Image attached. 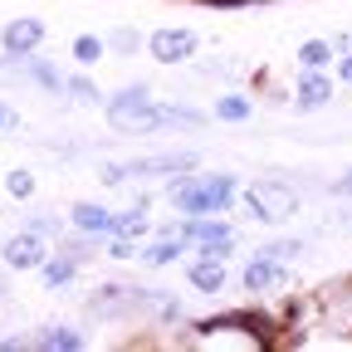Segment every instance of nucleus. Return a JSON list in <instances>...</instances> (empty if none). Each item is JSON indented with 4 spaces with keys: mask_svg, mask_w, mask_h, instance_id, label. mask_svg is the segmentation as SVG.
Instances as JSON below:
<instances>
[{
    "mask_svg": "<svg viewBox=\"0 0 352 352\" xmlns=\"http://www.w3.org/2000/svg\"><path fill=\"white\" fill-rule=\"evenodd\" d=\"M284 284V264L279 259H250V270H245V289H254V294H274Z\"/></svg>",
    "mask_w": 352,
    "mask_h": 352,
    "instance_id": "6",
    "label": "nucleus"
},
{
    "mask_svg": "<svg viewBox=\"0 0 352 352\" xmlns=\"http://www.w3.org/2000/svg\"><path fill=\"white\" fill-rule=\"evenodd\" d=\"M191 284L206 289V294H215L220 284H226V264H220V254H206L201 264H191Z\"/></svg>",
    "mask_w": 352,
    "mask_h": 352,
    "instance_id": "10",
    "label": "nucleus"
},
{
    "mask_svg": "<svg viewBox=\"0 0 352 352\" xmlns=\"http://www.w3.org/2000/svg\"><path fill=\"white\" fill-rule=\"evenodd\" d=\"M294 250H298V240H274V245H264V259H294Z\"/></svg>",
    "mask_w": 352,
    "mask_h": 352,
    "instance_id": "21",
    "label": "nucleus"
},
{
    "mask_svg": "<svg viewBox=\"0 0 352 352\" xmlns=\"http://www.w3.org/2000/svg\"><path fill=\"white\" fill-rule=\"evenodd\" d=\"M108 254H118V259H132V240H127V235H122V240H118V245H113V250H108Z\"/></svg>",
    "mask_w": 352,
    "mask_h": 352,
    "instance_id": "23",
    "label": "nucleus"
},
{
    "mask_svg": "<svg viewBox=\"0 0 352 352\" xmlns=\"http://www.w3.org/2000/svg\"><path fill=\"white\" fill-rule=\"evenodd\" d=\"M186 54H196V34H191V30H157V34H152V59L182 64Z\"/></svg>",
    "mask_w": 352,
    "mask_h": 352,
    "instance_id": "5",
    "label": "nucleus"
},
{
    "mask_svg": "<svg viewBox=\"0 0 352 352\" xmlns=\"http://www.w3.org/2000/svg\"><path fill=\"white\" fill-rule=\"evenodd\" d=\"M6 259L15 264V270H34V264L44 259V250H39V240H34V235H15V240L6 245Z\"/></svg>",
    "mask_w": 352,
    "mask_h": 352,
    "instance_id": "11",
    "label": "nucleus"
},
{
    "mask_svg": "<svg viewBox=\"0 0 352 352\" xmlns=\"http://www.w3.org/2000/svg\"><path fill=\"white\" fill-rule=\"evenodd\" d=\"M69 274H74V264H69V259L44 264V279H50V289H54V284H69Z\"/></svg>",
    "mask_w": 352,
    "mask_h": 352,
    "instance_id": "20",
    "label": "nucleus"
},
{
    "mask_svg": "<svg viewBox=\"0 0 352 352\" xmlns=\"http://www.w3.org/2000/svg\"><path fill=\"white\" fill-rule=\"evenodd\" d=\"M108 122L118 132H152V127H166V122H196L191 108H152L147 103V88H127L122 98L108 103Z\"/></svg>",
    "mask_w": 352,
    "mask_h": 352,
    "instance_id": "1",
    "label": "nucleus"
},
{
    "mask_svg": "<svg viewBox=\"0 0 352 352\" xmlns=\"http://www.w3.org/2000/svg\"><path fill=\"white\" fill-rule=\"evenodd\" d=\"M69 88H74V94H78V98H94V83H88V78H74Z\"/></svg>",
    "mask_w": 352,
    "mask_h": 352,
    "instance_id": "22",
    "label": "nucleus"
},
{
    "mask_svg": "<svg viewBox=\"0 0 352 352\" xmlns=\"http://www.w3.org/2000/svg\"><path fill=\"white\" fill-rule=\"evenodd\" d=\"M182 235L196 240V245H206V254H230V245H235V230L220 226V220H206V215H191V226Z\"/></svg>",
    "mask_w": 352,
    "mask_h": 352,
    "instance_id": "4",
    "label": "nucleus"
},
{
    "mask_svg": "<svg viewBox=\"0 0 352 352\" xmlns=\"http://www.w3.org/2000/svg\"><path fill=\"white\" fill-rule=\"evenodd\" d=\"M74 59H78V64L103 59V39H98V34H78V39H74Z\"/></svg>",
    "mask_w": 352,
    "mask_h": 352,
    "instance_id": "14",
    "label": "nucleus"
},
{
    "mask_svg": "<svg viewBox=\"0 0 352 352\" xmlns=\"http://www.w3.org/2000/svg\"><path fill=\"white\" fill-rule=\"evenodd\" d=\"M328 94H333L328 74L308 69V74H303V83H298V108H323V103H328Z\"/></svg>",
    "mask_w": 352,
    "mask_h": 352,
    "instance_id": "9",
    "label": "nucleus"
},
{
    "mask_svg": "<svg viewBox=\"0 0 352 352\" xmlns=\"http://www.w3.org/2000/svg\"><path fill=\"white\" fill-rule=\"evenodd\" d=\"M342 78H347V83H352V54H347V59H342Z\"/></svg>",
    "mask_w": 352,
    "mask_h": 352,
    "instance_id": "26",
    "label": "nucleus"
},
{
    "mask_svg": "<svg viewBox=\"0 0 352 352\" xmlns=\"http://www.w3.org/2000/svg\"><path fill=\"white\" fill-rule=\"evenodd\" d=\"M39 347H59V352H74V347H83V338L78 333H69V328H50L39 338Z\"/></svg>",
    "mask_w": 352,
    "mask_h": 352,
    "instance_id": "15",
    "label": "nucleus"
},
{
    "mask_svg": "<svg viewBox=\"0 0 352 352\" xmlns=\"http://www.w3.org/2000/svg\"><path fill=\"white\" fill-rule=\"evenodd\" d=\"M210 6H245V0H210Z\"/></svg>",
    "mask_w": 352,
    "mask_h": 352,
    "instance_id": "27",
    "label": "nucleus"
},
{
    "mask_svg": "<svg viewBox=\"0 0 352 352\" xmlns=\"http://www.w3.org/2000/svg\"><path fill=\"white\" fill-rule=\"evenodd\" d=\"M245 201H250V215H259V220H289L298 210V196L279 182H254L245 191Z\"/></svg>",
    "mask_w": 352,
    "mask_h": 352,
    "instance_id": "3",
    "label": "nucleus"
},
{
    "mask_svg": "<svg viewBox=\"0 0 352 352\" xmlns=\"http://www.w3.org/2000/svg\"><path fill=\"white\" fill-rule=\"evenodd\" d=\"M182 245H186V235H182V230H176V235L166 230V235H162V240L147 250V264H171L176 254H182Z\"/></svg>",
    "mask_w": 352,
    "mask_h": 352,
    "instance_id": "13",
    "label": "nucleus"
},
{
    "mask_svg": "<svg viewBox=\"0 0 352 352\" xmlns=\"http://www.w3.org/2000/svg\"><path fill=\"white\" fill-rule=\"evenodd\" d=\"M113 230L132 240V235H142V230H147V215H142V210H127V215H113Z\"/></svg>",
    "mask_w": 352,
    "mask_h": 352,
    "instance_id": "16",
    "label": "nucleus"
},
{
    "mask_svg": "<svg viewBox=\"0 0 352 352\" xmlns=\"http://www.w3.org/2000/svg\"><path fill=\"white\" fill-rule=\"evenodd\" d=\"M6 186H10V196L25 201V196L34 191V176H30V171H10V176H6Z\"/></svg>",
    "mask_w": 352,
    "mask_h": 352,
    "instance_id": "19",
    "label": "nucleus"
},
{
    "mask_svg": "<svg viewBox=\"0 0 352 352\" xmlns=\"http://www.w3.org/2000/svg\"><path fill=\"white\" fill-rule=\"evenodd\" d=\"M171 201L182 206L186 215H215V210H226V201H230V182H226V176H206V182H176V186H171Z\"/></svg>",
    "mask_w": 352,
    "mask_h": 352,
    "instance_id": "2",
    "label": "nucleus"
},
{
    "mask_svg": "<svg viewBox=\"0 0 352 352\" xmlns=\"http://www.w3.org/2000/svg\"><path fill=\"white\" fill-rule=\"evenodd\" d=\"M0 39H6L10 54H34V44L44 39V25H39V20H10Z\"/></svg>",
    "mask_w": 352,
    "mask_h": 352,
    "instance_id": "7",
    "label": "nucleus"
},
{
    "mask_svg": "<svg viewBox=\"0 0 352 352\" xmlns=\"http://www.w3.org/2000/svg\"><path fill=\"white\" fill-rule=\"evenodd\" d=\"M328 54H333V50H328V44H323V39H308V44H303V50H298V59H303L308 69H323V64H328Z\"/></svg>",
    "mask_w": 352,
    "mask_h": 352,
    "instance_id": "17",
    "label": "nucleus"
},
{
    "mask_svg": "<svg viewBox=\"0 0 352 352\" xmlns=\"http://www.w3.org/2000/svg\"><path fill=\"white\" fill-rule=\"evenodd\" d=\"M338 196H352V176H342V182H338Z\"/></svg>",
    "mask_w": 352,
    "mask_h": 352,
    "instance_id": "25",
    "label": "nucleus"
},
{
    "mask_svg": "<svg viewBox=\"0 0 352 352\" xmlns=\"http://www.w3.org/2000/svg\"><path fill=\"white\" fill-rule=\"evenodd\" d=\"M6 127H15V113H10L6 103H0V132H6Z\"/></svg>",
    "mask_w": 352,
    "mask_h": 352,
    "instance_id": "24",
    "label": "nucleus"
},
{
    "mask_svg": "<svg viewBox=\"0 0 352 352\" xmlns=\"http://www.w3.org/2000/svg\"><path fill=\"white\" fill-rule=\"evenodd\" d=\"M215 113L226 118V122H245V118H250V103L230 94V98H220V103H215Z\"/></svg>",
    "mask_w": 352,
    "mask_h": 352,
    "instance_id": "18",
    "label": "nucleus"
},
{
    "mask_svg": "<svg viewBox=\"0 0 352 352\" xmlns=\"http://www.w3.org/2000/svg\"><path fill=\"white\" fill-rule=\"evenodd\" d=\"M74 226L88 230V235H98V230H113V215H108L103 206H78V210H74Z\"/></svg>",
    "mask_w": 352,
    "mask_h": 352,
    "instance_id": "12",
    "label": "nucleus"
},
{
    "mask_svg": "<svg viewBox=\"0 0 352 352\" xmlns=\"http://www.w3.org/2000/svg\"><path fill=\"white\" fill-rule=\"evenodd\" d=\"M196 166V152H171V157H147V162H132L122 166V176H162V171H191Z\"/></svg>",
    "mask_w": 352,
    "mask_h": 352,
    "instance_id": "8",
    "label": "nucleus"
}]
</instances>
